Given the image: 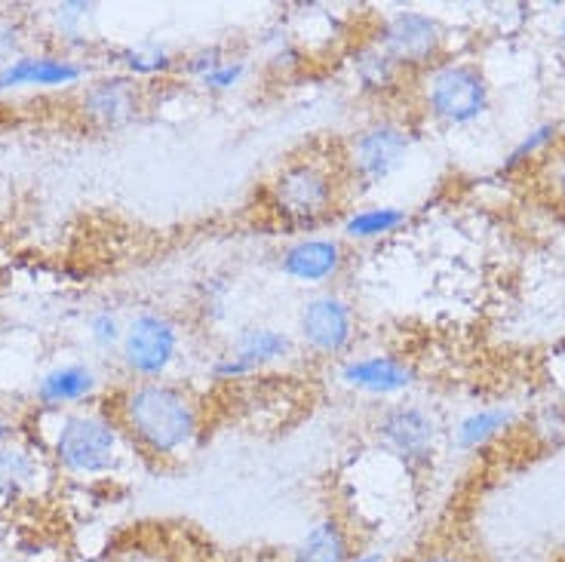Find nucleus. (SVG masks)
I'll list each match as a JSON object with an SVG mask.
<instances>
[{
	"label": "nucleus",
	"instance_id": "5701e85b",
	"mask_svg": "<svg viewBox=\"0 0 565 562\" xmlns=\"http://www.w3.org/2000/svg\"><path fill=\"white\" fill-rule=\"evenodd\" d=\"M96 19V7L93 3H81V0H71V3H58L53 7V22H56V31L65 38L68 46H86V31Z\"/></svg>",
	"mask_w": 565,
	"mask_h": 562
},
{
	"label": "nucleus",
	"instance_id": "b1692460",
	"mask_svg": "<svg viewBox=\"0 0 565 562\" xmlns=\"http://www.w3.org/2000/svg\"><path fill=\"white\" fill-rule=\"evenodd\" d=\"M246 77H249V59L227 56L225 62L215 65L203 81H198V86L203 93H210V96H227V93L241 89Z\"/></svg>",
	"mask_w": 565,
	"mask_h": 562
},
{
	"label": "nucleus",
	"instance_id": "aec40b11",
	"mask_svg": "<svg viewBox=\"0 0 565 562\" xmlns=\"http://www.w3.org/2000/svg\"><path fill=\"white\" fill-rule=\"evenodd\" d=\"M43 458L29 443L0 446V501H22L38 492L43 479Z\"/></svg>",
	"mask_w": 565,
	"mask_h": 562
},
{
	"label": "nucleus",
	"instance_id": "7c9ffc66",
	"mask_svg": "<svg viewBox=\"0 0 565 562\" xmlns=\"http://www.w3.org/2000/svg\"><path fill=\"white\" fill-rule=\"evenodd\" d=\"M348 562H384V553L382 550H360V553Z\"/></svg>",
	"mask_w": 565,
	"mask_h": 562
},
{
	"label": "nucleus",
	"instance_id": "4be33fe9",
	"mask_svg": "<svg viewBox=\"0 0 565 562\" xmlns=\"http://www.w3.org/2000/svg\"><path fill=\"white\" fill-rule=\"evenodd\" d=\"M563 141H565L563 120L537 124V127L529 129L523 139L510 148L508 157L501 160V172H504V176H513V172H520V169L532 167V163H537V160H544L551 151H556Z\"/></svg>",
	"mask_w": 565,
	"mask_h": 562
},
{
	"label": "nucleus",
	"instance_id": "f03ea898",
	"mask_svg": "<svg viewBox=\"0 0 565 562\" xmlns=\"http://www.w3.org/2000/svg\"><path fill=\"white\" fill-rule=\"evenodd\" d=\"M348 182L341 176L339 160L323 155L289 157L265 184V206L289 231L308 234L339 219Z\"/></svg>",
	"mask_w": 565,
	"mask_h": 562
},
{
	"label": "nucleus",
	"instance_id": "473e14b6",
	"mask_svg": "<svg viewBox=\"0 0 565 562\" xmlns=\"http://www.w3.org/2000/svg\"><path fill=\"white\" fill-rule=\"evenodd\" d=\"M559 38H563V41H565V19H563V25H559Z\"/></svg>",
	"mask_w": 565,
	"mask_h": 562
},
{
	"label": "nucleus",
	"instance_id": "f3484780",
	"mask_svg": "<svg viewBox=\"0 0 565 562\" xmlns=\"http://www.w3.org/2000/svg\"><path fill=\"white\" fill-rule=\"evenodd\" d=\"M516 422H520V412L510 403L470 409L449 427V443H452V449L473 455V452L494 446L501 436H508L516 427Z\"/></svg>",
	"mask_w": 565,
	"mask_h": 562
},
{
	"label": "nucleus",
	"instance_id": "39448f33",
	"mask_svg": "<svg viewBox=\"0 0 565 562\" xmlns=\"http://www.w3.org/2000/svg\"><path fill=\"white\" fill-rule=\"evenodd\" d=\"M129 449L117 418L99 409L58 412L50 436V458L71 477H105L120 467Z\"/></svg>",
	"mask_w": 565,
	"mask_h": 562
},
{
	"label": "nucleus",
	"instance_id": "f8f14e48",
	"mask_svg": "<svg viewBox=\"0 0 565 562\" xmlns=\"http://www.w3.org/2000/svg\"><path fill=\"white\" fill-rule=\"evenodd\" d=\"M348 267V246L332 234H301L277 253V271L305 289H332Z\"/></svg>",
	"mask_w": 565,
	"mask_h": 562
},
{
	"label": "nucleus",
	"instance_id": "f257e3e1",
	"mask_svg": "<svg viewBox=\"0 0 565 562\" xmlns=\"http://www.w3.org/2000/svg\"><path fill=\"white\" fill-rule=\"evenodd\" d=\"M111 415L129 446L160 464L191 458L206 434L203 400L188 384L170 379L129 381L117 394Z\"/></svg>",
	"mask_w": 565,
	"mask_h": 562
},
{
	"label": "nucleus",
	"instance_id": "4468645a",
	"mask_svg": "<svg viewBox=\"0 0 565 562\" xmlns=\"http://www.w3.org/2000/svg\"><path fill=\"white\" fill-rule=\"evenodd\" d=\"M89 65L74 53H22L0 68V93L13 89H68L81 84Z\"/></svg>",
	"mask_w": 565,
	"mask_h": 562
},
{
	"label": "nucleus",
	"instance_id": "20e7f679",
	"mask_svg": "<svg viewBox=\"0 0 565 562\" xmlns=\"http://www.w3.org/2000/svg\"><path fill=\"white\" fill-rule=\"evenodd\" d=\"M418 108L446 129H467L492 112V84L480 62L446 56L415 77Z\"/></svg>",
	"mask_w": 565,
	"mask_h": 562
},
{
	"label": "nucleus",
	"instance_id": "393cba45",
	"mask_svg": "<svg viewBox=\"0 0 565 562\" xmlns=\"http://www.w3.org/2000/svg\"><path fill=\"white\" fill-rule=\"evenodd\" d=\"M124 326H127V320H120V314L105 305V308H96L89 314V320H86V336L93 341V348H99V351H114V348H120Z\"/></svg>",
	"mask_w": 565,
	"mask_h": 562
},
{
	"label": "nucleus",
	"instance_id": "2eb2a0df",
	"mask_svg": "<svg viewBox=\"0 0 565 562\" xmlns=\"http://www.w3.org/2000/svg\"><path fill=\"white\" fill-rule=\"evenodd\" d=\"M348 77H351L356 96L369 102H391L403 93L406 81H412L409 74L369 38H363L348 53Z\"/></svg>",
	"mask_w": 565,
	"mask_h": 562
},
{
	"label": "nucleus",
	"instance_id": "7ed1b4c3",
	"mask_svg": "<svg viewBox=\"0 0 565 562\" xmlns=\"http://www.w3.org/2000/svg\"><path fill=\"white\" fill-rule=\"evenodd\" d=\"M422 139V127L396 112H379L341 145L339 167L348 188L356 191H372L387 179H394Z\"/></svg>",
	"mask_w": 565,
	"mask_h": 562
},
{
	"label": "nucleus",
	"instance_id": "c756f323",
	"mask_svg": "<svg viewBox=\"0 0 565 562\" xmlns=\"http://www.w3.org/2000/svg\"><path fill=\"white\" fill-rule=\"evenodd\" d=\"M415 562H482L477 553H470V550L461 548H437V550H427L422 553Z\"/></svg>",
	"mask_w": 565,
	"mask_h": 562
},
{
	"label": "nucleus",
	"instance_id": "9d476101",
	"mask_svg": "<svg viewBox=\"0 0 565 562\" xmlns=\"http://www.w3.org/2000/svg\"><path fill=\"white\" fill-rule=\"evenodd\" d=\"M298 351L296 336L274 324H246L227 338V348L210 365L215 381H243L274 365L289 363Z\"/></svg>",
	"mask_w": 565,
	"mask_h": 562
},
{
	"label": "nucleus",
	"instance_id": "ddd939ff",
	"mask_svg": "<svg viewBox=\"0 0 565 562\" xmlns=\"http://www.w3.org/2000/svg\"><path fill=\"white\" fill-rule=\"evenodd\" d=\"M77 108L93 129L117 132L132 127L145 114V86L127 74H102L84 84Z\"/></svg>",
	"mask_w": 565,
	"mask_h": 562
},
{
	"label": "nucleus",
	"instance_id": "0eeeda50",
	"mask_svg": "<svg viewBox=\"0 0 565 562\" xmlns=\"http://www.w3.org/2000/svg\"><path fill=\"white\" fill-rule=\"evenodd\" d=\"M182 326L172 314L141 308L124 326L117 357L132 381H160L170 379L175 363L182 360Z\"/></svg>",
	"mask_w": 565,
	"mask_h": 562
},
{
	"label": "nucleus",
	"instance_id": "dca6fc26",
	"mask_svg": "<svg viewBox=\"0 0 565 562\" xmlns=\"http://www.w3.org/2000/svg\"><path fill=\"white\" fill-rule=\"evenodd\" d=\"M102 379L89 363H58L34 381V400L46 412H68L81 409L99 394Z\"/></svg>",
	"mask_w": 565,
	"mask_h": 562
},
{
	"label": "nucleus",
	"instance_id": "2f4dec72",
	"mask_svg": "<svg viewBox=\"0 0 565 562\" xmlns=\"http://www.w3.org/2000/svg\"><path fill=\"white\" fill-rule=\"evenodd\" d=\"M15 439V424L13 422H0V446L13 443Z\"/></svg>",
	"mask_w": 565,
	"mask_h": 562
},
{
	"label": "nucleus",
	"instance_id": "1a4fd4ad",
	"mask_svg": "<svg viewBox=\"0 0 565 562\" xmlns=\"http://www.w3.org/2000/svg\"><path fill=\"white\" fill-rule=\"evenodd\" d=\"M356 338V310L339 289H317L301 301L296 317L298 348L317 360H341Z\"/></svg>",
	"mask_w": 565,
	"mask_h": 562
},
{
	"label": "nucleus",
	"instance_id": "6ab92c4d",
	"mask_svg": "<svg viewBox=\"0 0 565 562\" xmlns=\"http://www.w3.org/2000/svg\"><path fill=\"white\" fill-rule=\"evenodd\" d=\"M412 222V212L396 203H366V206H353L341 215L339 231L341 240L348 243H379V240L396 237L399 231H406Z\"/></svg>",
	"mask_w": 565,
	"mask_h": 562
},
{
	"label": "nucleus",
	"instance_id": "9b49d317",
	"mask_svg": "<svg viewBox=\"0 0 565 562\" xmlns=\"http://www.w3.org/2000/svg\"><path fill=\"white\" fill-rule=\"evenodd\" d=\"M335 381L344 391L369 400H399L418 388L422 372L406 353L366 351L341 357L335 365Z\"/></svg>",
	"mask_w": 565,
	"mask_h": 562
},
{
	"label": "nucleus",
	"instance_id": "bb28decb",
	"mask_svg": "<svg viewBox=\"0 0 565 562\" xmlns=\"http://www.w3.org/2000/svg\"><path fill=\"white\" fill-rule=\"evenodd\" d=\"M231 56L222 43H210V46H198V50H191V53H184L182 62H179V74H184L188 81H203L206 74H210L215 65H222L225 59Z\"/></svg>",
	"mask_w": 565,
	"mask_h": 562
},
{
	"label": "nucleus",
	"instance_id": "a211bd4d",
	"mask_svg": "<svg viewBox=\"0 0 565 562\" xmlns=\"http://www.w3.org/2000/svg\"><path fill=\"white\" fill-rule=\"evenodd\" d=\"M356 553L351 526L339 513H326L305 529L296 548L289 550V562H348Z\"/></svg>",
	"mask_w": 565,
	"mask_h": 562
},
{
	"label": "nucleus",
	"instance_id": "c85d7f7f",
	"mask_svg": "<svg viewBox=\"0 0 565 562\" xmlns=\"http://www.w3.org/2000/svg\"><path fill=\"white\" fill-rule=\"evenodd\" d=\"M22 29L15 25L13 19H0V68L7 65V62H13L15 56H22L25 50H22Z\"/></svg>",
	"mask_w": 565,
	"mask_h": 562
},
{
	"label": "nucleus",
	"instance_id": "412c9836",
	"mask_svg": "<svg viewBox=\"0 0 565 562\" xmlns=\"http://www.w3.org/2000/svg\"><path fill=\"white\" fill-rule=\"evenodd\" d=\"M114 62L120 65V74H127L132 81H151V77H167L172 71H179L182 56H175L167 43L141 41L129 43L124 50L114 53Z\"/></svg>",
	"mask_w": 565,
	"mask_h": 562
},
{
	"label": "nucleus",
	"instance_id": "a878e982",
	"mask_svg": "<svg viewBox=\"0 0 565 562\" xmlns=\"http://www.w3.org/2000/svg\"><path fill=\"white\" fill-rule=\"evenodd\" d=\"M532 434L547 446L556 449L565 443V406L563 403H547L544 409H537L532 418Z\"/></svg>",
	"mask_w": 565,
	"mask_h": 562
},
{
	"label": "nucleus",
	"instance_id": "cd10ccee",
	"mask_svg": "<svg viewBox=\"0 0 565 562\" xmlns=\"http://www.w3.org/2000/svg\"><path fill=\"white\" fill-rule=\"evenodd\" d=\"M544 184L551 191L553 203L565 210V141L544 157Z\"/></svg>",
	"mask_w": 565,
	"mask_h": 562
},
{
	"label": "nucleus",
	"instance_id": "6e6552de",
	"mask_svg": "<svg viewBox=\"0 0 565 562\" xmlns=\"http://www.w3.org/2000/svg\"><path fill=\"white\" fill-rule=\"evenodd\" d=\"M369 41H375L412 81L446 59L449 34L437 15L422 10H394L379 19Z\"/></svg>",
	"mask_w": 565,
	"mask_h": 562
},
{
	"label": "nucleus",
	"instance_id": "423d86ee",
	"mask_svg": "<svg viewBox=\"0 0 565 562\" xmlns=\"http://www.w3.org/2000/svg\"><path fill=\"white\" fill-rule=\"evenodd\" d=\"M443 436H446V427L439 422V415L424 403L396 400V403H387L372 422L375 446L412 474H422L434 464Z\"/></svg>",
	"mask_w": 565,
	"mask_h": 562
}]
</instances>
